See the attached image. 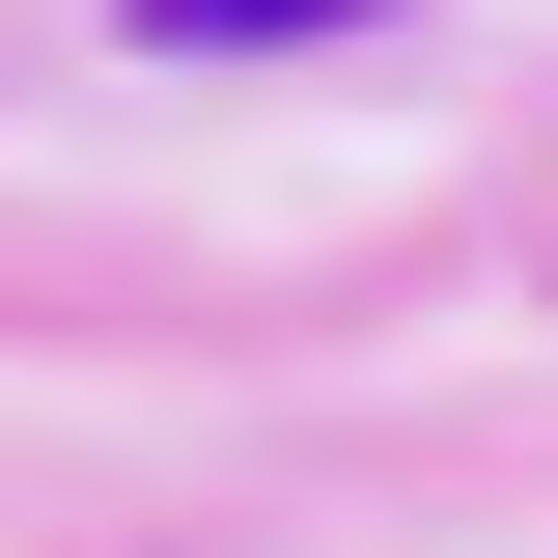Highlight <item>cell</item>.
Here are the masks:
<instances>
[{"mask_svg": "<svg viewBox=\"0 0 558 558\" xmlns=\"http://www.w3.org/2000/svg\"><path fill=\"white\" fill-rule=\"evenodd\" d=\"M307 28H391V0H140V57H307Z\"/></svg>", "mask_w": 558, "mask_h": 558, "instance_id": "6da1fadb", "label": "cell"}]
</instances>
